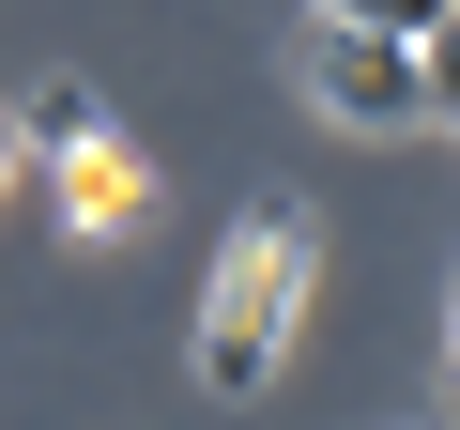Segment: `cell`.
Listing matches in <instances>:
<instances>
[{
    "label": "cell",
    "instance_id": "cell-4",
    "mask_svg": "<svg viewBox=\"0 0 460 430\" xmlns=\"http://www.w3.org/2000/svg\"><path fill=\"white\" fill-rule=\"evenodd\" d=\"M307 16H338V31H399V47H414V31L445 16V0H307Z\"/></svg>",
    "mask_w": 460,
    "mask_h": 430
},
{
    "label": "cell",
    "instance_id": "cell-5",
    "mask_svg": "<svg viewBox=\"0 0 460 430\" xmlns=\"http://www.w3.org/2000/svg\"><path fill=\"white\" fill-rule=\"evenodd\" d=\"M414 62H429V108H445V123H460V0H445V16H429V31H414Z\"/></svg>",
    "mask_w": 460,
    "mask_h": 430
},
{
    "label": "cell",
    "instance_id": "cell-3",
    "mask_svg": "<svg viewBox=\"0 0 460 430\" xmlns=\"http://www.w3.org/2000/svg\"><path fill=\"white\" fill-rule=\"evenodd\" d=\"M154 215V154L123 139V123H93V139H62V231L77 246H123Z\"/></svg>",
    "mask_w": 460,
    "mask_h": 430
},
{
    "label": "cell",
    "instance_id": "cell-1",
    "mask_svg": "<svg viewBox=\"0 0 460 430\" xmlns=\"http://www.w3.org/2000/svg\"><path fill=\"white\" fill-rule=\"evenodd\" d=\"M292 323H307V215H246V231L215 246V277H199V384L261 399L277 354H292Z\"/></svg>",
    "mask_w": 460,
    "mask_h": 430
},
{
    "label": "cell",
    "instance_id": "cell-6",
    "mask_svg": "<svg viewBox=\"0 0 460 430\" xmlns=\"http://www.w3.org/2000/svg\"><path fill=\"white\" fill-rule=\"evenodd\" d=\"M0 184H16V123H0Z\"/></svg>",
    "mask_w": 460,
    "mask_h": 430
},
{
    "label": "cell",
    "instance_id": "cell-2",
    "mask_svg": "<svg viewBox=\"0 0 460 430\" xmlns=\"http://www.w3.org/2000/svg\"><path fill=\"white\" fill-rule=\"evenodd\" d=\"M292 93H307L323 123H368V139H414V123H445V108H429V62H414L399 31H338V16H307V47H292Z\"/></svg>",
    "mask_w": 460,
    "mask_h": 430
}]
</instances>
